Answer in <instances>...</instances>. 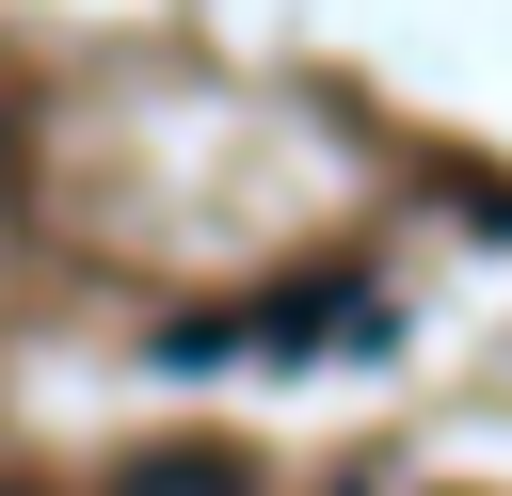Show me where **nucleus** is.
<instances>
[{"mask_svg": "<svg viewBox=\"0 0 512 496\" xmlns=\"http://www.w3.org/2000/svg\"><path fill=\"white\" fill-rule=\"evenodd\" d=\"M128 496H256L224 448H160V464H128Z\"/></svg>", "mask_w": 512, "mask_h": 496, "instance_id": "nucleus-1", "label": "nucleus"}, {"mask_svg": "<svg viewBox=\"0 0 512 496\" xmlns=\"http://www.w3.org/2000/svg\"><path fill=\"white\" fill-rule=\"evenodd\" d=\"M0 496H16V480H0Z\"/></svg>", "mask_w": 512, "mask_h": 496, "instance_id": "nucleus-2", "label": "nucleus"}]
</instances>
